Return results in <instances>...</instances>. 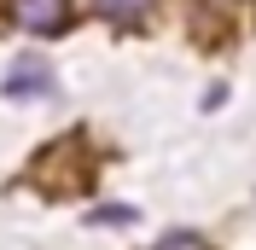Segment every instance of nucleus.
<instances>
[{"instance_id": "nucleus-1", "label": "nucleus", "mask_w": 256, "mask_h": 250, "mask_svg": "<svg viewBox=\"0 0 256 250\" xmlns=\"http://www.w3.org/2000/svg\"><path fill=\"white\" fill-rule=\"evenodd\" d=\"M12 18L30 35H58L70 24V0H12Z\"/></svg>"}, {"instance_id": "nucleus-2", "label": "nucleus", "mask_w": 256, "mask_h": 250, "mask_svg": "<svg viewBox=\"0 0 256 250\" xmlns=\"http://www.w3.org/2000/svg\"><path fill=\"white\" fill-rule=\"evenodd\" d=\"M152 6H158V0H88V12H94V18H105V24H116V30L140 24Z\"/></svg>"}, {"instance_id": "nucleus-3", "label": "nucleus", "mask_w": 256, "mask_h": 250, "mask_svg": "<svg viewBox=\"0 0 256 250\" xmlns=\"http://www.w3.org/2000/svg\"><path fill=\"white\" fill-rule=\"evenodd\" d=\"M35 88H41V94H47V88H52V82H47V70H41V64H35V58H18L12 82H6V94H35Z\"/></svg>"}, {"instance_id": "nucleus-4", "label": "nucleus", "mask_w": 256, "mask_h": 250, "mask_svg": "<svg viewBox=\"0 0 256 250\" xmlns=\"http://www.w3.org/2000/svg\"><path fill=\"white\" fill-rule=\"evenodd\" d=\"M158 250H204V238H198V233H163Z\"/></svg>"}]
</instances>
